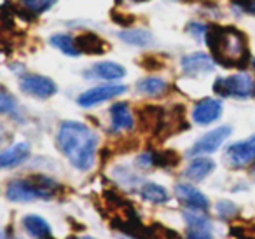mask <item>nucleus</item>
<instances>
[{
	"label": "nucleus",
	"instance_id": "obj_1",
	"mask_svg": "<svg viewBox=\"0 0 255 239\" xmlns=\"http://www.w3.org/2000/svg\"><path fill=\"white\" fill-rule=\"evenodd\" d=\"M56 141L63 155L79 171H88L95 166L98 134L91 127L77 120H65L58 129Z\"/></svg>",
	"mask_w": 255,
	"mask_h": 239
},
{
	"label": "nucleus",
	"instance_id": "obj_2",
	"mask_svg": "<svg viewBox=\"0 0 255 239\" xmlns=\"http://www.w3.org/2000/svg\"><path fill=\"white\" fill-rule=\"evenodd\" d=\"M206 44L213 53V60L224 67H245L248 60L247 40L236 28H220L210 26L206 28Z\"/></svg>",
	"mask_w": 255,
	"mask_h": 239
},
{
	"label": "nucleus",
	"instance_id": "obj_3",
	"mask_svg": "<svg viewBox=\"0 0 255 239\" xmlns=\"http://www.w3.org/2000/svg\"><path fill=\"white\" fill-rule=\"evenodd\" d=\"M56 183L42 175L32 178L11 180L5 187V197L12 203H30L35 199H51Z\"/></svg>",
	"mask_w": 255,
	"mask_h": 239
},
{
	"label": "nucleus",
	"instance_id": "obj_4",
	"mask_svg": "<svg viewBox=\"0 0 255 239\" xmlns=\"http://www.w3.org/2000/svg\"><path fill=\"white\" fill-rule=\"evenodd\" d=\"M217 95L226 98H248L254 93V82L247 74H236L231 77H220L213 84Z\"/></svg>",
	"mask_w": 255,
	"mask_h": 239
},
{
	"label": "nucleus",
	"instance_id": "obj_5",
	"mask_svg": "<svg viewBox=\"0 0 255 239\" xmlns=\"http://www.w3.org/2000/svg\"><path fill=\"white\" fill-rule=\"evenodd\" d=\"M19 89L23 93H26V95L33 96V98L47 100L56 95L58 86L49 77H44V75H37V74H26L19 79Z\"/></svg>",
	"mask_w": 255,
	"mask_h": 239
},
{
	"label": "nucleus",
	"instance_id": "obj_6",
	"mask_svg": "<svg viewBox=\"0 0 255 239\" xmlns=\"http://www.w3.org/2000/svg\"><path fill=\"white\" fill-rule=\"evenodd\" d=\"M224 159L231 168H243L255 161V134L247 140L229 145L224 152Z\"/></svg>",
	"mask_w": 255,
	"mask_h": 239
},
{
	"label": "nucleus",
	"instance_id": "obj_7",
	"mask_svg": "<svg viewBox=\"0 0 255 239\" xmlns=\"http://www.w3.org/2000/svg\"><path fill=\"white\" fill-rule=\"evenodd\" d=\"M233 133V127L231 126H219L215 129H212L210 133H206L205 136H201L194 145L192 148L189 150V155H201V154H213L217 152L222 143L231 136Z\"/></svg>",
	"mask_w": 255,
	"mask_h": 239
},
{
	"label": "nucleus",
	"instance_id": "obj_8",
	"mask_svg": "<svg viewBox=\"0 0 255 239\" xmlns=\"http://www.w3.org/2000/svg\"><path fill=\"white\" fill-rule=\"evenodd\" d=\"M126 86L123 84H109V86H98V88H93L89 89V91L82 93L81 96L77 98V103L81 107H95L98 105V103H103L107 102V100H112L116 98V96L123 95V93H126Z\"/></svg>",
	"mask_w": 255,
	"mask_h": 239
},
{
	"label": "nucleus",
	"instance_id": "obj_9",
	"mask_svg": "<svg viewBox=\"0 0 255 239\" xmlns=\"http://www.w3.org/2000/svg\"><path fill=\"white\" fill-rule=\"evenodd\" d=\"M175 194L180 199V203H184L187 208L191 210H198V211H206L210 206L208 197L203 192H199L196 187L189 185V183H177L175 185Z\"/></svg>",
	"mask_w": 255,
	"mask_h": 239
},
{
	"label": "nucleus",
	"instance_id": "obj_10",
	"mask_svg": "<svg viewBox=\"0 0 255 239\" xmlns=\"http://www.w3.org/2000/svg\"><path fill=\"white\" fill-rule=\"evenodd\" d=\"M220 114H222V103L219 100L205 98L196 103L194 110H192V120L199 126H206L210 122H215Z\"/></svg>",
	"mask_w": 255,
	"mask_h": 239
},
{
	"label": "nucleus",
	"instance_id": "obj_11",
	"mask_svg": "<svg viewBox=\"0 0 255 239\" xmlns=\"http://www.w3.org/2000/svg\"><path fill=\"white\" fill-rule=\"evenodd\" d=\"M180 65H182L184 74L201 75V74H208V72L213 70V67H215V60L205 53H194V54H189V56L182 58Z\"/></svg>",
	"mask_w": 255,
	"mask_h": 239
},
{
	"label": "nucleus",
	"instance_id": "obj_12",
	"mask_svg": "<svg viewBox=\"0 0 255 239\" xmlns=\"http://www.w3.org/2000/svg\"><path fill=\"white\" fill-rule=\"evenodd\" d=\"M23 229L32 236L33 239H51L53 231L51 225L39 215H25L21 220Z\"/></svg>",
	"mask_w": 255,
	"mask_h": 239
},
{
	"label": "nucleus",
	"instance_id": "obj_13",
	"mask_svg": "<svg viewBox=\"0 0 255 239\" xmlns=\"http://www.w3.org/2000/svg\"><path fill=\"white\" fill-rule=\"evenodd\" d=\"M88 77H96L103 79V81H116L126 75V70L121 67L119 63H114V61H102V63H96L91 67V70L86 72Z\"/></svg>",
	"mask_w": 255,
	"mask_h": 239
},
{
	"label": "nucleus",
	"instance_id": "obj_14",
	"mask_svg": "<svg viewBox=\"0 0 255 239\" xmlns=\"http://www.w3.org/2000/svg\"><path fill=\"white\" fill-rule=\"evenodd\" d=\"M30 155V145L28 143H16L12 147H9L7 150L2 152L0 155V166L4 169L7 168H14V166L21 164L28 159Z\"/></svg>",
	"mask_w": 255,
	"mask_h": 239
},
{
	"label": "nucleus",
	"instance_id": "obj_15",
	"mask_svg": "<svg viewBox=\"0 0 255 239\" xmlns=\"http://www.w3.org/2000/svg\"><path fill=\"white\" fill-rule=\"evenodd\" d=\"M110 117H112L114 131H128L131 129L133 124H135L133 114L128 103H116V105L110 107Z\"/></svg>",
	"mask_w": 255,
	"mask_h": 239
},
{
	"label": "nucleus",
	"instance_id": "obj_16",
	"mask_svg": "<svg viewBox=\"0 0 255 239\" xmlns=\"http://www.w3.org/2000/svg\"><path fill=\"white\" fill-rule=\"evenodd\" d=\"M215 169V162L212 159H206V157H196L189 162V166L185 168L184 175L187 176L191 182H201L205 180L210 173Z\"/></svg>",
	"mask_w": 255,
	"mask_h": 239
},
{
	"label": "nucleus",
	"instance_id": "obj_17",
	"mask_svg": "<svg viewBox=\"0 0 255 239\" xmlns=\"http://www.w3.org/2000/svg\"><path fill=\"white\" fill-rule=\"evenodd\" d=\"M75 44H77L81 53L103 54L107 51V42L100 35H95V33H82V35L75 37Z\"/></svg>",
	"mask_w": 255,
	"mask_h": 239
},
{
	"label": "nucleus",
	"instance_id": "obj_18",
	"mask_svg": "<svg viewBox=\"0 0 255 239\" xmlns=\"http://www.w3.org/2000/svg\"><path fill=\"white\" fill-rule=\"evenodd\" d=\"M140 196H142L143 201H147V203H154V204L168 203V199H170L168 190L164 189L163 185H159V183H145V185H142V189H140Z\"/></svg>",
	"mask_w": 255,
	"mask_h": 239
},
{
	"label": "nucleus",
	"instance_id": "obj_19",
	"mask_svg": "<svg viewBox=\"0 0 255 239\" xmlns=\"http://www.w3.org/2000/svg\"><path fill=\"white\" fill-rule=\"evenodd\" d=\"M136 89L147 96H161L168 91V82L159 77H147L136 82Z\"/></svg>",
	"mask_w": 255,
	"mask_h": 239
},
{
	"label": "nucleus",
	"instance_id": "obj_20",
	"mask_svg": "<svg viewBox=\"0 0 255 239\" xmlns=\"http://www.w3.org/2000/svg\"><path fill=\"white\" fill-rule=\"evenodd\" d=\"M121 40L126 44H131V46H136V47H145L152 42V33L147 32V30H140V28H135V30H123L119 33Z\"/></svg>",
	"mask_w": 255,
	"mask_h": 239
},
{
	"label": "nucleus",
	"instance_id": "obj_21",
	"mask_svg": "<svg viewBox=\"0 0 255 239\" xmlns=\"http://www.w3.org/2000/svg\"><path fill=\"white\" fill-rule=\"evenodd\" d=\"M51 44H53L54 47H58L63 54H68V56H79V54H81L77 44H75V39L70 35H63V33L53 35L51 37Z\"/></svg>",
	"mask_w": 255,
	"mask_h": 239
},
{
	"label": "nucleus",
	"instance_id": "obj_22",
	"mask_svg": "<svg viewBox=\"0 0 255 239\" xmlns=\"http://www.w3.org/2000/svg\"><path fill=\"white\" fill-rule=\"evenodd\" d=\"M182 217H184V222L187 227H206V225H212L210 218L205 213H201L198 210H191V208L184 210Z\"/></svg>",
	"mask_w": 255,
	"mask_h": 239
},
{
	"label": "nucleus",
	"instance_id": "obj_23",
	"mask_svg": "<svg viewBox=\"0 0 255 239\" xmlns=\"http://www.w3.org/2000/svg\"><path fill=\"white\" fill-rule=\"evenodd\" d=\"M58 0H19V4L30 12H35V14H40V12H46L47 9H51Z\"/></svg>",
	"mask_w": 255,
	"mask_h": 239
},
{
	"label": "nucleus",
	"instance_id": "obj_24",
	"mask_svg": "<svg viewBox=\"0 0 255 239\" xmlns=\"http://www.w3.org/2000/svg\"><path fill=\"white\" fill-rule=\"evenodd\" d=\"M16 110H18V103H16V100L12 98L5 89H2V93H0V112L2 114H14Z\"/></svg>",
	"mask_w": 255,
	"mask_h": 239
},
{
	"label": "nucleus",
	"instance_id": "obj_25",
	"mask_svg": "<svg viewBox=\"0 0 255 239\" xmlns=\"http://www.w3.org/2000/svg\"><path fill=\"white\" fill-rule=\"evenodd\" d=\"M185 239H213L212 225H206V227H187Z\"/></svg>",
	"mask_w": 255,
	"mask_h": 239
},
{
	"label": "nucleus",
	"instance_id": "obj_26",
	"mask_svg": "<svg viewBox=\"0 0 255 239\" xmlns=\"http://www.w3.org/2000/svg\"><path fill=\"white\" fill-rule=\"evenodd\" d=\"M238 211H240V208L234 203H231V201H220V203L217 204V215L222 218L234 217V215H238Z\"/></svg>",
	"mask_w": 255,
	"mask_h": 239
},
{
	"label": "nucleus",
	"instance_id": "obj_27",
	"mask_svg": "<svg viewBox=\"0 0 255 239\" xmlns=\"http://www.w3.org/2000/svg\"><path fill=\"white\" fill-rule=\"evenodd\" d=\"M187 32L192 33L194 37H198V39H201V37L206 35V26L199 25V23H191V25L187 26Z\"/></svg>",
	"mask_w": 255,
	"mask_h": 239
},
{
	"label": "nucleus",
	"instance_id": "obj_28",
	"mask_svg": "<svg viewBox=\"0 0 255 239\" xmlns=\"http://www.w3.org/2000/svg\"><path fill=\"white\" fill-rule=\"evenodd\" d=\"M119 239H133V238H129V236H119Z\"/></svg>",
	"mask_w": 255,
	"mask_h": 239
},
{
	"label": "nucleus",
	"instance_id": "obj_29",
	"mask_svg": "<svg viewBox=\"0 0 255 239\" xmlns=\"http://www.w3.org/2000/svg\"><path fill=\"white\" fill-rule=\"evenodd\" d=\"M79 239H93V238H89V236H82V238H79Z\"/></svg>",
	"mask_w": 255,
	"mask_h": 239
},
{
	"label": "nucleus",
	"instance_id": "obj_30",
	"mask_svg": "<svg viewBox=\"0 0 255 239\" xmlns=\"http://www.w3.org/2000/svg\"><path fill=\"white\" fill-rule=\"evenodd\" d=\"M252 67L255 68V58H254V60H252Z\"/></svg>",
	"mask_w": 255,
	"mask_h": 239
},
{
	"label": "nucleus",
	"instance_id": "obj_31",
	"mask_svg": "<svg viewBox=\"0 0 255 239\" xmlns=\"http://www.w3.org/2000/svg\"><path fill=\"white\" fill-rule=\"evenodd\" d=\"M252 175H254V176H255V166H254V169H252Z\"/></svg>",
	"mask_w": 255,
	"mask_h": 239
},
{
	"label": "nucleus",
	"instance_id": "obj_32",
	"mask_svg": "<svg viewBox=\"0 0 255 239\" xmlns=\"http://www.w3.org/2000/svg\"><path fill=\"white\" fill-rule=\"evenodd\" d=\"M254 95H255V86H254Z\"/></svg>",
	"mask_w": 255,
	"mask_h": 239
}]
</instances>
